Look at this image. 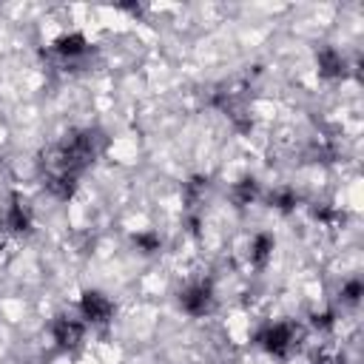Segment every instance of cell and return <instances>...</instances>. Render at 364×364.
<instances>
[{
	"label": "cell",
	"instance_id": "obj_1",
	"mask_svg": "<svg viewBox=\"0 0 364 364\" xmlns=\"http://www.w3.org/2000/svg\"><path fill=\"white\" fill-rule=\"evenodd\" d=\"M102 148H105V134L100 128H71L43 154L46 176L63 173L80 179L97 162Z\"/></svg>",
	"mask_w": 364,
	"mask_h": 364
},
{
	"label": "cell",
	"instance_id": "obj_2",
	"mask_svg": "<svg viewBox=\"0 0 364 364\" xmlns=\"http://www.w3.org/2000/svg\"><path fill=\"white\" fill-rule=\"evenodd\" d=\"M256 344L273 355V358H290L293 350L299 347V327L290 324V321H273V324H264L259 333H256Z\"/></svg>",
	"mask_w": 364,
	"mask_h": 364
},
{
	"label": "cell",
	"instance_id": "obj_3",
	"mask_svg": "<svg viewBox=\"0 0 364 364\" xmlns=\"http://www.w3.org/2000/svg\"><path fill=\"white\" fill-rule=\"evenodd\" d=\"M216 304V296H213V284L208 279H199V282H188L182 290H179V307L182 313H188L191 318H205Z\"/></svg>",
	"mask_w": 364,
	"mask_h": 364
},
{
	"label": "cell",
	"instance_id": "obj_4",
	"mask_svg": "<svg viewBox=\"0 0 364 364\" xmlns=\"http://www.w3.org/2000/svg\"><path fill=\"white\" fill-rule=\"evenodd\" d=\"M48 333L54 338V344L65 353H74L82 347V338H85V321L77 318V316H68V313H60L51 318L48 324Z\"/></svg>",
	"mask_w": 364,
	"mask_h": 364
},
{
	"label": "cell",
	"instance_id": "obj_5",
	"mask_svg": "<svg viewBox=\"0 0 364 364\" xmlns=\"http://www.w3.org/2000/svg\"><path fill=\"white\" fill-rule=\"evenodd\" d=\"M114 313H117V304L102 290H94L91 287V290H82L80 293V316H82L85 324L102 327V324H108L114 318Z\"/></svg>",
	"mask_w": 364,
	"mask_h": 364
},
{
	"label": "cell",
	"instance_id": "obj_6",
	"mask_svg": "<svg viewBox=\"0 0 364 364\" xmlns=\"http://www.w3.org/2000/svg\"><path fill=\"white\" fill-rule=\"evenodd\" d=\"M51 51L63 60V63H74V60H82L88 51H91V43L82 31H68V34H60L54 43H51Z\"/></svg>",
	"mask_w": 364,
	"mask_h": 364
},
{
	"label": "cell",
	"instance_id": "obj_7",
	"mask_svg": "<svg viewBox=\"0 0 364 364\" xmlns=\"http://www.w3.org/2000/svg\"><path fill=\"white\" fill-rule=\"evenodd\" d=\"M316 71L324 80H341L347 74V60L336 46H318L316 48Z\"/></svg>",
	"mask_w": 364,
	"mask_h": 364
},
{
	"label": "cell",
	"instance_id": "obj_8",
	"mask_svg": "<svg viewBox=\"0 0 364 364\" xmlns=\"http://www.w3.org/2000/svg\"><path fill=\"white\" fill-rule=\"evenodd\" d=\"M34 225V213H31V205L20 196V193H11L9 196V205H6V228L11 233H28Z\"/></svg>",
	"mask_w": 364,
	"mask_h": 364
},
{
	"label": "cell",
	"instance_id": "obj_9",
	"mask_svg": "<svg viewBox=\"0 0 364 364\" xmlns=\"http://www.w3.org/2000/svg\"><path fill=\"white\" fill-rule=\"evenodd\" d=\"M273 247H276L273 233H267V230L256 233V236L250 239V245H247V259H250V264H253L256 270L267 267V262L273 259Z\"/></svg>",
	"mask_w": 364,
	"mask_h": 364
},
{
	"label": "cell",
	"instance_id": "obj_10",
	"mask_svg": "<svg viewBox=\"0 0 364 364\" xmlns=\"http://www.w3.org/2000/svg\"><path fill=\"white\" fill-rule=\"evenodd\" d=\"M208 176H202V173H196V176H191L188 182H182V202H185V210L188 213H196L199 210V205H202V199H205V193H208Z\"/></svg>",
	"mask_w": 364,
	"mask_h": 364
},
{
	"label": "cell",
	"instance_id": "obj_11",
	"mask_svg": "<svg viewBox=\"0 0 364 364\" xmlns=\"http://www.w3.org/2000/svg\"><path fill=\"white\" fill-rule=\"evenodd\" d=\"M259 193H262V188H259V179H256V176H242L239 182L230 185V202H233L236 208L253 205V202L259 199Z\"/></svg>",
	"mask_w": 364,
	"mask_h": 364
},
{
	"label": "cell",
	"instance_id": "obj_12",
	"mask_svg": "<svg viewBox=\"0 0 364 364\" xmlns=\"http://www.w3.org/2000/svg\"><path fill=\"white\" fill-rule=\"evenodd\" d=\"M43 185H46V191H48L54 199L68 202V199L77 193L80 179H74V176H63V173H48V176H43Z\"/></svg>",
	"mask_w": 364,
	"mask_h": 364
},
{
	"label": "cell",
	"instance_id": "obj_13",
	"mask_svg": "<svg viewBox=\"0 0 364 364\" xmlns=\"http://www.w3.org/2000/svg\"><path fill=\"white\" fill-rule=\"evenodd\" d=\"M267 205H270L273 210H279V213H293L296 205H299V193H296V188H290V185L273 188V191L267 193Z\"/></svg>",
	"mask_w": 364,
	"mask_h": 364
},
{
	"label": "cell",
	"instance_id": "obj_14",
	"mask_svg": "<svg viewBox=\"0 0 364 364\" xmlns=\"http://www.w3.org/2000/svg\"><path fill=\"white\" fill-rule=\"evenodd\" d=\"M131 242H134V247L139 250V253H145V256H151V253H159L162 250V236L156 233V230H136L134 236H131Z\"/></svg>",
	"mask_w": 364,
	"mask_h": 364
},
{
	"label": "cell",
	"instance_id": "obj_15",
	"mask_svg": "<svg viewBox=\"0 0 364 364\" xmlns=\"http://www.w3.org/2000/svg\"><path fill=\"white\" fill-rule=\"evenodd\" d=\"M361 296H364V282L361 279H347L341 284V301L344 304H358Z\"/></svg>",
	"mask_w": 364,
	"mask_h": 364
},
{
	"label": "cell",
	"instance_id": "obj_16",
	"mask_svg": "<svg viewBox=\"0 0 364 364\" xmlns=\"http://www.w3.org/2000/svg\"><path fill=\"white\" fill-rule=\"evenodd\" d=\"M310 324L318 330V333H330L333 327H336V310H318V313H313L310 316Z\"/></svg>",
	"mask_w": 364,
	"mask_h": 364
},
{
	"label": "cell",
	"instance_id": "obj_17",
	"mask_svg": "<svg viewBox=\"0 0 364 364\" xmlns=\"http://www.w3.org/2000/svg\"><path fill=\"white\" fill-rule=\"evenodd\" d=\"M313 219H318L321 225H336L338 219H341V213L336 210V208H330V205H321V208H313Z\"/></svg>",
	"mask_w": 364,
	"mask_h": 364
},
{
	"label": "cell",
	"instance_id": "obj_18",
	"mask_svg": "<svg viewBox=\"0 0 364 364\" xmlns=\"http://www.w3.org/2000/svg\"><path fill=\"white\" fill-rule=\"evenodd\" d=\"M0 253H3V236H0Z\"/></svg>",
	"mask_w": 364,
	"mask_h": 364
}]
</instances>
